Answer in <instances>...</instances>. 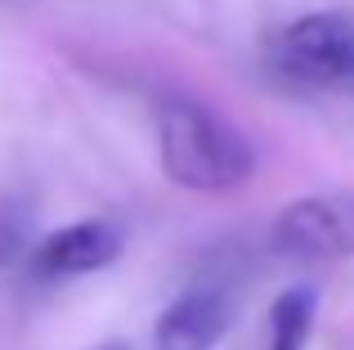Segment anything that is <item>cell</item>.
I'll return each instance as SVG.
<instances>
[{
    "mask_svg": "<svg viewBox=\"0 0 354 350\" xmlns=\"http://www.w3.org/2000/svg\"><path fill=\"white\" fill-rule=\"evenodd\" d=\"M121 256V229L108 220H77V225H63L54 234H45L32 247V274L45 283L54 279H81V274L108 270Z\"/></svg>",
    "mask_w": 354,
    "mask_h": 350,
    "instance_id": "cell-4",
    "label": "cell"
},
{
    "mask_svg": "<svg viewBox=\"0 0 354 350\" xmlns=\"http://www.w3.org/2000/svg\"><path fill=\"white\" fill-rule=\"evenodd\" d=\"M104 350H121V346H104Z\"/></svg>",
    "mask_w": 354,
    "mask_h": 350,
    "instance_id": "cell-8",
    "label": "cell"
},
{
    "mask_svg": "<svg viewBox=\"0 0 354 350\" xmlns=\"http://www.w3.org/2000/svg\"><path fill=\"white\" fill-rule=\"evenodd\" d=\"M314 310H319V292L310 283H296L269 310V350H305L314 328Z\"/></svg>",
    "mask_w": 354,
    "mask_h": 350,
    "instance_id": "cell-6",
    "label": "cell"
},
{
    "mask_svg": "<svg viewBox=\"0 0 354 350\" xmlns=\"http://www.w3.org/2000/svg\"><path fill=\"white\" fill-rule=\"evenodd\" d=\"M274 252L296 265H332L354 256V198L310 193L274 220Z\"/></svg>",
    "mask_w": 354,
    "mask_h": 350,
    "instance_id": "cell-3",
    "label": "cell"
},
{
    "mask_svg": "<svg viewBox=\"0 0 354 350\" xmlns=\"http://www.w3.org/2000/svg\"><path fill=\"white\" fill-rule=\"evenodd\" d=\"M157 153L162 171L189 193H229L256 171L247 135L211 104L175 90L157 99Z\"/></svg>",
    "mask_w": 354,
    "mask_h": 350,
    "instance_id": "cell-1",
    "label": "cell"
},
{
    "mask_svg": "<svg viewBox=\"0 0 354 350\" xmlns=\"http://www.w3.org/2000/svg\"><path fill=\"white\" fill-rule=\"evenodd\" d=\"M274 63L301 86H341L354 81V14L319 9L287 23L274 41Z\"/></svg>",
    "mask_w": 354,
    "mask_h": 350,
    "instance_id": "cell-2",
    "label": "cell"
},
{
    "mask_svg": "<svg viewBox=\"0 0 354 350\" xmlns=\"http://www.w3.org/2000/svg\"><path fill=\"white\" fill-rule=\"evenodd\" d=\"M234 324V297L216 283L189 288L162 310L153 333V350H216Z\"/></svg>",
    "mask_w": 354,
    "mask_h": 350,
    "instance_id": "cell-5",
    "label": "cell"
},
{
    "mask_svg": "<svg viewBox=\"0 0 354 350\" xmlns=\"http://www.w3.org/2000/svg\"><path fill=\"white\" fill-rule=\"evenodd\" d=\"M18 252H23V220L18 211L0 207V265H9Z\"/></svg>",
    "mask_w": 354,
    "mask_h": 350,
    "instance_id": "cell-7",
    "label": "cell"
}]
</instances>
